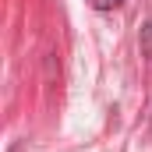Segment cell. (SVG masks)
I'll use <instances>...</instances> for the list:
<instances>
[{
    "label": "cell",
    "mask_w": 152,
    "mask_h": 152,
    "mask_svg": "<svg viewBox=\"0 0 152 152\" xmlns=\"http://www.w3.org/2000/svg\"><path fill=\"white\" fill-rule=\"evenodd\" d=\"M92 4V11H117V7H124V0H88Z\"/></svg>",
    "instance_id": "obj_1"
}]
</instances>
